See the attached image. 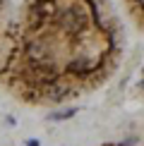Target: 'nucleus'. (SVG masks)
<instances>
[{
    "instance_id": "1",
    "label": "nucleus",
    "mask_w": 144,
    "mask_h": 146,
    "mask_svg": "<svg viewBox=\"0 0 144 146\" xmlns=\"http://www.w3.org/2000/svg\"><path fill=\"white\" fill-rule=\"evenodd\" d=\"M123 48L111 0H24L5 34L0 84L27 106H60L103 86Z\"/></svg>"
},
{
    "instance_id": "2",
    "label": "nucleus",
    "mask_w": 144,
    "mask_h": 146,
    "mask_svg": "<svg viewBox=\"0 0 144 146\" xmlns=\"http://www.w3.org/2000/svg\"><path fill=\"white\" fill-rule=\"evenodd\" d=\"M125 10H127L130 19L137 24V29L144 31V0H123Z\"/></svg>"
},
{
    "instance_id": "3",
    "label": "nucleus",
    "mask_w": 144,
    "mask_h": 146,
    "mask_svg": "<svg viewBox=\"0 0 144 146\" xmlns=\"http://www.w3.org/2000/svg\"><path fill=\"white\" fill-rule=\"evenodd\" d=\"M75 113H77L75 108H70V110H63V113H55V115H53L51 120H65V117H72V115H75Z\"/></svg>"
},
{
    "instance_id": "4",
    "label": "nucleus",
    "mask_w": 144,
    "mask_h": 146,
    "mask_svg": "<svg viewBox=\"0 0 144 146\" xmlns=\"http://www.w3.org/2000/svg\"><path fill=\"white\" fill-rule=\"evenodd\" d=\"M5 15H7V0H0V27L5 22Z\"/></svg>"
},
{
    "instance_id": "5",
    "label": "nucleus",
    "mask_w": 144,
    "mask_h": 146,
    "mask_svg": "<svg viewBox=\"0 0 144 146\" xmlns=\"http://www.w3.org/2000/svg\"><path fill=\"white\" fill-rule=\"evenodd\" d=\"M29 146H39V141H29Z\"/></svg>"
}]
</instances>
